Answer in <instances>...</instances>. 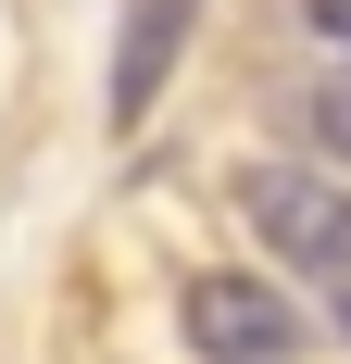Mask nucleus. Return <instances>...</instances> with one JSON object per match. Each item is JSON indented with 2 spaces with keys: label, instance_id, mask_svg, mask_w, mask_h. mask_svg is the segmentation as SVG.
Masks as SVG:
<instances>
[{
  "label": "nucleus",
  "instance_id": "obj_1",
  "mask_svg": "<svg viewBox=\"0 0 351 364\" xmlns=\"http://www.w3.org/2000/svg\"><path fill=\"white\" fill-rule=\"evenodd\" d=\"M239 226H251L276 264L351 289V188H339V176H314V164H251V176H239Z\"/></svg>",
  "mask_w": 351,
  "mask_h": 364
},
{
  "label": "nucleus",
  "instance_id": "obj_2",
  "mask_svg": "<svg viewBox=\"0 0 351 364\" xmlns=\"http://www.w3.org/2000/svg\"><path fill=\"white\" fill-rule=\"evenodd\" d=\"M176 327H188L201 364H288L301 352V314H288V289H264V277H188Z\"/></svg>",
  "mask_w": 351,
  "mask_h": 364
},
{
  "label": "nucleus",
  "instance_id": "obj_3",
  "mask_svg": "<svg viewBox=\"0 0 351 364\" xmlns=\"http://www.w3.org/2000/svg\"><path fill=\"white\" fill-rule=\"evenodd\" d=\"M188 26H201V0H126V13H113V75H101V113H113V126H151V101H163Z\"/></svg>",
  "mask_w": 351,
  "mask_h": 364
},
{
  "label": "nucleus",
  "instance_id": "obj_4",
  "mask_svg": "<svg viewBox=\"0 0 351 364\" xmlns=\"http://www.w3.org/2000/svg\"><path fill=\"white\" fill-rule=\"evenodd\" d=\"M314 139H326V151H339V164H351V63H339V75H326V88H314Z\"/></svg>",
  "mask_w": 351,
  "mask_h": 364
},
{
  "label": "nucleus",
  "instance_id": "obj_5",
  "mask_svg": "<svg viewBox=\"0 0 351 364\" xmlns=\"http://www.w3.org/2000/svg\"><path fill=\"white\" fill-rule=\"evenodd\" d=\"M301 13H314V26H326V38H351V0H301Z\"/></svg>",
  "mask_w": 351,
  "mask_h": 364
},
{
  "label": "nucleus",
  "instance_id": "obj_6",
  "mask_svg": "<svg viewBox=\"0 0 351 364\" xmlns=\"http://www.w3.org/2000/svg\"><path fill=\"white\" fill-rule=\"evenodd\" d=\"M339 327H351V289H339Z\"/></svg>",
  "mask_w": 351,
  "mask_h": 364
}]
</instances>
